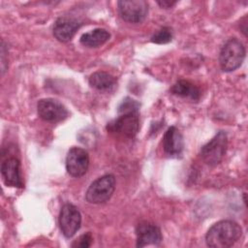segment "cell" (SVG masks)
<instances>
[{
	"label": "cell",
	"mask_w": 248,
	"mask_h": 248,
	"mask_svg": "<svg viewBox=\"0 0 248 248\" xmlns=\"http://www.w3.org/2000/svg\"><path fill=\"white\" fill-rule=\"evenodd\" d=\"M241 227L232 220H222L207 231L205 242L213 248H227L232 246L241 236Z\"/></svg>",
	"instance_id": "cell-1"
},
{
	"label": "cell",
	"mask_w": 248,
	"mask_h": 248,
	"mask_svg": "<svg viewBox=\"0 0 248 248\" xmlns=\"http://www.w3.org/2000/svg\"><path fill=\"white\" fill-rule=\"evenodd\" d=\"M246 54L245 46L236 38L228 40L219 53L220 67L224 72H232L241 66Z\"/></svg>",
	"instance_id": "cell-2"
},
{
	"label": "cell",
	"mask_w": 248,
	"mask_h": 248,
	"mask_svg": "<svg viewBox=\"0 0 248 248\" xmlns=\"http://www.w3.org/2000/svg\"><path fill=\"white\" fill-rule=\"evenodd\" d=\"M114 190L115 177L112 174H105L90 184L85 194V200L93 204L104 203L111 198Z\"/></svg>",
	"instance_id": "cell-3"
},
{
	"label": "cell",
	"mask_w": 248,
	"mask_h": 248,
	"mask_svg": "<svg viewBox=\"0 0 248 248\" xmlns=\"http://www.w3.org/2000/svg\"><path fill=\"white\" fill-rule=\"evenodd\" d=\"M228 147V137L224 131L218 132L201 149V156L204 163L215 167L223 160Z\"/></svg>",
	"instance_id": "cell-4"
},
{
	"label": "cell",
	"mask_w": 248,
	"mask_h": 248,
	"mask_svg": "<svg viewBox=\"0 0 248 248\" xmlns=\"http://www.w3.org/2000/svg\"><path fill=\"white\" fill-rule=\"evenodd\" d=\"M107 129L110 133H114L126 138H134L140 129L139 112L121 113L116 119L108 123Z\"/></svg>",
	"instance_id": "cell-5"
},
{
	"label": "cell",
	"mask_w": 248,
	"mask_h": 248,
	"mask_svg": "<svg viewBox=\"0 0 248 248\" xmlns=\"http://www.w3.org/2000/svg\"><path fill=\"white\" fill-rule=\"evenodd\" d=\"M117 5L120 16L127 22L140 23L148 13V4L144 0H122Z\"/></svg>",
	"instance_id": "cell-6"
},
{
	"label": "cell",
	"mask_w": 248,
	"mask_h": 248,
	"mask_svg": "<svg viewBox=\"0 0 248 248\" xmlns=\"http://www.w3.org/2000/svg\"><path fill=\"white\" fill-rule=\"evenodd\" d=\"M81 225V215L77 206L65 203L59 213V226L64 236L70 238L76 234Z\"/></svg>",
	"instance_id": "cell-7"
},
{
	"label": "cell",
	"mask_w": 248,
	"mask_h": 248,
	"mask_svg": "<svg viewBox=\"0 0 248 248\" xmlns=\"http://www.w3.org/2000/svg\"><path fill=\"white\" fill-rule=\"evenodd\" d=\"M37 110L39 116L46 122H59L69 115L65 106L52 98L40 100L37 105Z\"/></svg>",
	"instance_id": "cell-8"
},
{
	"label": "cell",
	"mask_w": 248,
	"mask_h": 248,
	"mask_svg": "<svg viewBox=\"0 0 248 248\" xmlns=\"http://www.w3.org/2000/svg\"><path fill=\"white\" fill-rule=\"evenodd\" d=\"M89 156L87 151L80 147H72L67 154L66 170L73 177H80L87 172Z\"/></svg>",
	"instance_id": "cell-9"
},
{
	"label": "cell",
	"mask_w": 248,
	"mask_h": 248,
	"mask_svg": "<svg viewBox=\"0 0 248 248\" xmlns=\"http://www.w3.org/2000/svg\"><path fill=\"white\" fill-rule=\"evenodd\" d=\"M137 247H144L147 245H158L161 243L163 236L160 228L147 221L140 222L136 228Z\"/></svg>",
	"instance_id": "cell-10"
},
{
	"label": "cell",
	"mask_w": 248,
	"mask_h": 248,
	"mask_svg": "<svg viewBox=\"0 0 248 248\" xmlns=\"http://www.w3.org/2000/svg\"><path fill=\"white\" fill-rule=\"evenodd\" d=\"M1 176L5 185L16 188L23 187V180L20 172V162L16 157H11L1 164Z\"/></svg>",
	"instance_id": "cell-11"
},
{
	"label": "cell",
	"mask_w": 248,
	"mask_h": 248,
	"mask_svg": "<svg viewBox=\"0 0 248 248\" xmlns=\"http://www.w3.org/2000/svg\"><path fill=\"white\" fill-rule=\"evenodd\" d=\"M81 24L79 20L74 17L61 16L53 25V35L59 42L67 43L73 39Z\"/></svg>",
	"instance_id": "cell-12"
},
{
	"label": "cell",
	"mask_w": 248,
	"mask_h": 248,
	"mask_svg": "<svg viewBox=\"0 0 248 248\" xmlns=\"http://www.w3.org/2000/svg\"><path fill=\"white\" fill-rule=\"evenodd\" d=\"M163 148L169 156L177 157L181 155L184 148V140L182 134L176 127L171 126L166 131L163 138Z\"/></svg>",
	"instance_id": "cell-13"
},
{
	"label": "cell",
	"mask_w": 248,
	"mask_h": 248,
	"mask_svg": "<svg viewBox=\"0 0 248 248\" xmlns=\"http://www.w3.org/2000/svg\"><path fill=\"white\" fill-rule=\"evenodd\" d=\"M109 37H110V34L106 29L96 28L91 30L90 32H87L81 35L79 41L82 46L90 48H93V47L95 48L107 43Z\"/></svg>",
	"instance_id": "cell-14"
},
{
	"label": "cell",
	"mask_w": 248,
	"mask_h": 248,
	"mask_svg": "<svg viewBox=\"0 0 248 248\" xmlns=\"http://www.w3.org/2000/svg\"><path fill=\"white\" fill-rule=\"evenodd\" d=\"M170 92L176 96L188 98L193 101H198L201 98L200 89L194 83L185 79H180L175 82L171 86Z\"/></svg>",
	"instance_id": "cell-15"
},
{
	"label": "cell",
	"mask_w": 248,
	"mask_h": 248,
	"mask_svg": "<svg viewBox=\"0 0 248 248\" xmlns=\"http://www.w3.org/2000/svg\"><path fill=\"white\" fill-rule=\"evenodd\" d=\"M91 87L100 91H109L116 85L115 77L106 72H95L89 77Z\"/></svg>",
	"instance_id": "cell-16"
},
{
	"label": "cell",
	"mask_w": 248,
	"mask_h": 248,
	"mask_svg": "<svg viewBox=\"0 0 248 248\" xmlns=\"http://www.w3.org/2000/svg\"><path fill=\"white\" fill-rule=\"evenodd\" d=\"M172 40V31L171 28L170 27H162L160 30H158L152 37H151V42L158 44V45H163V44H168Z\"/></svg>",
	"instance_id": "cell-17"
},
{
	"label": "cell",
	"mask_w": 248,
	"mask_h": 248,
	"mask_svg": "<svg viewBox=\"0 0 248 248\" xmlns=\"http://www.w3.org/2000/svg\"><path fill=\"white\" fill-rule=\"evenodd\" d=\"M139 108H140V104L137 101L127 97L120 104L118 108V112L119 114L129 113V112H139Z\"/></svg>",
	"instance_id": "cell-18"
},
{
	"label": "cell",
	"mask_w": 248,
	"mask_h": 248,
	"mask_svg": "<svg viewBox=\"0 0 248 248\" xmlns=\"http://www.w3.org/2000/svg\"><path fill=\"white\" fill-rule=\"evenodd\" d=\"M93 241V237L91 232H86L81 234L78 239L75 240V242L72 244V247H78V248H87L91 245Z\"/></svg>",
	"instance_id": "cell-19"
},
{
	"label": "cell",
	"mask_w": 248,
	"mask_h": 248,
	"mask_svg": "<svg viewBox=\"0 0 248 248\" xmlns=\"http://www.w3.org/2000/svg\"><path fill=\"white\" fill-rule=\"evenodd\" d=\"M6 52V48L4 46V42H2V46H1V69H2V75H4L6 69H7V61L5 60V53Z\"/></svg>",
	"instance_id": "cell-20"
},
{
	"label": "cell",
	"mask_w": 248,
	"mask_h": 248,
	"mask_svg": "<svg viewBox=\"0 0 248 248\" xmlns=\"http://www.w3.org/2000/svg\"><path fill=\"white\" fill-rule=\"evenodd\" d=\"M157 4L162 7V8H165V9H169V8H171L172 6H174L176 4L175 1H167V0H163V1H158Z\"/></svg>",
	"instance_id": "cell-21"
}]
</instances>
